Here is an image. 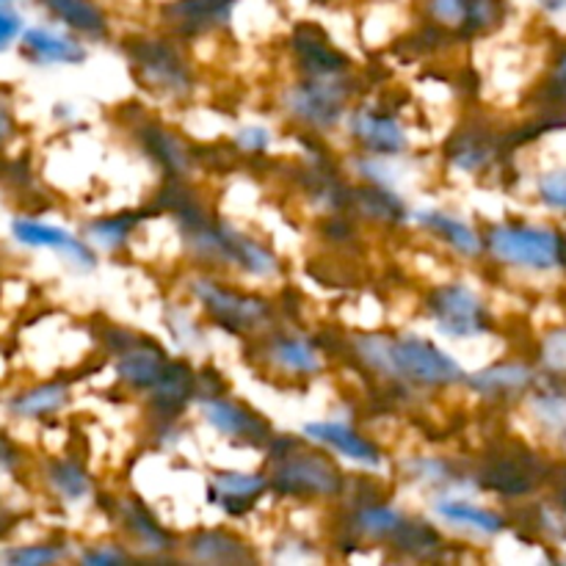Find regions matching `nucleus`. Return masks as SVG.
Masks as SVG:
<instances>
[{
	"label": "nucleus",
	"mask_w": 566,
	"mask_h": 566,
	"mask_svg": "<svg viewBox=\"0 0 566 566\" xmlns=\"http://www.w3.org/2000/svg\"><path fill=\"white\" fill-rule=\"evenodd\" d=\"M274 473L271 486L285 497H332L340 492L343 475L324 453L302 451L296 440L271 442Z\"/></svg>",
	"instance_id": "nucleus-1"
},
{
	"label": "nucleus",
	"mask_w": 566,
	"mask_h": 566,
	"mask_svg": "<svg viewBox=\"0 0 566 566\" xmlns=\"http://www.w3.org/2000/svg\"><path fill=\"white\" fill-rule=\"evenodd\" d=\"M486 249L497 260L534 271H551L562 265L564 241L547 227L495 224L486 232Z\"/></svg>",
	"instance_id": "nucleus-2"
},
{
	"label": "nucleus",
	"mask_w": 566,
	"mask_h": 566,
	"mask_svg": "<svg viewBox=\"0 0 566 566\" xmlns=\"http://www.w3.org/2000/svg\"><path fill=\"white\" fill-rule=\"evenodd\" d=\"M392 357H396L398 379L412 381V385L451 387L459 381H468L459 363H453L446 352H440L426 337H401V340L392 343Z\"/></svg>",
	"instance_id": "nucleus-3"
},
{
	"label": "nucleus",
	"mask_w": 566,
	"mask_h": 566,
	"mask_svg": "<svg viewBox=\"0 0 566 566\" xmlns=\"http://www.w3.org/2000/svg\"><path fill=\"white\" fill-rule=\"evenodd\" d=\"M348 92L352 88L340 75H310L307 81L287 92L285 105L304 125L326 130V127H335L346 114Z\"/></svg>",
	"instance_id": "nucleus-4"
},
{
	"label": "nucleus",
	"mask_w": 566,
	"mask_h": 566,
	"mask_svg": "<svg viewBox=\"0 0 566 566\" xmlns=\"http://www.w3.org/2000/svg\"><path fill=\"white\" fill-rule=\"evenodd\" d=\"M429 313L448 337H475L490 329V315L470 287L442 285L431 293Z\"/></svg>",
	"instance_id": "nucleus-5"
},
{
	"label": "nucleus",
	"mask_w": 566,
	"mask_h": 566,
	"mask_svg": "<svg viewBox=\"0 0 566 566\" xmlns=\"http://www.w3.org/2000/svg\"><path fill=\"white\" fill-rule=\"evenodd\" d=\"M130 61L136 64L138 77L155 92L175 94L182 97L191 88V72H188L186 61L177 53L175 44L164 42V39H142L130 48Z\"/></svg>",
	"instance_id": "nucleus-6"
},
{
	"label": "nucleus",
	"mask_w": 566,
	"mask_h": 566,
	"mask_svg": "<svg viewBox=\"0 0 566 566\" xmlns=\"http://www.w3.org/2000/svg\"><path fill=\"white\" fill-rule=\"evenodd\" d=\"M191 291L193 296L205 304V310H208L219 324H224L227 329H258V326L265 324V318H269L265 302H260V298L254 296H243V293L232 291V287L216 285L213 280H197L191 285Z\"/></svg>",
	"instance_id": "nucleus-7"
},
{
	"label": "nucleus",
	"mask_w": 566,
	"mask_h": 566,
	"mask_svg": "<svg viewBox=\"0 0 566 566\" xmlns=\"http://www.w3.org/2000/svg\"><path fill=\"white\" fill-rule=\"evenodd\" d=\"M202 415L219 434L230 440H241L247 446H265L271 440V429L263 418L227 398H202Z\"/></svg>",
	"instance_id": "nucleus-8"
},
{
	"label": "nucleus",
	"mask_w": 566,
	"mask_h": 566,
	"mask_svg": "<svg viewBox=\"0 0 566 566\" xmlns=\"http://www.w3.org/2000/svg\"><path fill=\"white\" fill-rule=\"evenodd\" d=\"M352 136L379 158L401 155L409 147L407 130H403L401 122L390 114H381V111H357L352 116Z\"/></svg>",
	"instance_id": "nucleus-9"
},
{
	"label": "nucleus",
	"mask_w": 566,
	"mask_h": 566,
	"mask_svg": "<svg viewBox=\"0 0 566 566\" xmlns=\"http://www.w3.org/2000/svg\"><path fill=\"white\" fill-rule=\"evenodd\" d=\"M11 232L20 243L36 249H55V252H64L81 269H94V252L83 241L72 238L70 232L59 230L53 224H42V221L31 219H14L11 221Z\"/></svg>",
	"instance_id": "nucleus-10"
},
{
	"label": "nucleus",
	"mask_w": 566,
	"mask_h": 566,
	"mask_svg": "<svg viewBox=\"0 0 566 566\" xmlns=\"http://www.w3.org/2000/svg\"><path fill=\"white\" fill-rule=\"evenodd\" d=\"M169 359L153 343H130L116 359V374L136 390H153L169 370Z\"/></svg>",
	"instance_id": "nucleus-11"
},
{
	"label": "nucleus",
	"mask_w": 566,
	"mask_h": 566,
	"mask_svg": "<svg viewBox=\"0 0 566 566\" xmlns=\"http://www.w3.org/2000/svg\"><path fill=\"white\" fill-rule=\"evenodd\" d=\"M470 390L486 398H517L534 385V370L525 363H497L468 376Z\"/></svg>",
	"instance_id": "nucleus-12"
},
{
	"label": "nucleus",
	"mask_w": 566,
	"mask_h": 566,
	"mask_svg": "<svg viewBox=\"0 0 566 566\" xmlns=\"http://www.w3.org/2000/svg\"><path fill=\"white\" fill-rule=\"evenodd\" d=\"M304 434L315 442H324V446L335 448L340 457L352 459V462L368 464V468H379L381 464V451L374 442L365 440L363 434L352 429L346 423H307L304 426Z\"/></svg>",
	"instance_id": "nucleus-13"
},
{
	"label": "nucleus",
	"mask_w": 566,
	"mask_h": 566,
	"mask_svg": "<svg viewBox=\"0 0 566 566\" xmlns=\"http://www.w3.org/2000/svg\"><path fill=\"white\" fill-rule=\"evenodd\" d=\"M536 473L528 468V464L520 459V453H503V457H495L481 473V484L492 492H501V495L520 497L528 495L536 486Z\"/></svg>",
	"instance_id": "nucleus-14"
},
{
	"label": "nucleus",
	"mask_w": 566,
	"mask_h": 566,
	"mask_svg": "<svg viewBox=\"0 0 566 566\" xmlns=\"http://www.w3.org/2000/svg\"><path fill=\"white\" fill-rule=\"evenodd\" d=\"M232 6L235 0H175L166 6V20L175 22L177 31L199 33L230 20Z\"/></svg>",
	"instance_id": "nucleus-15"
},
{
	"label": "nucleus",
	"mask_w": 566,
	"mask_h": 566,
	"mask_svg": "<svg viewBox=\"0 0 566 566\" xmlns=\"http://www.w3.org/2000/svg\"><path fill=\"white\" fill-rule=\"evenodd\" d=\"M22 48L42 64H83L86 61V48L81 42L48 31V28H28L22 33Z\"/></svg>",
	"instance_id": "nucleus-16"
},
{
	"label": "nucleus",
	"mask_w": 566,
	"mask_h": 566,
	"mask_svg": "<svg viewBox=\"0 0 566 566\" xmlns=\"http://www.w3.org/2000/svg\"><path fill=\"white\" fill-rule=\"evenodd\" d=\"M293 48H296V55L307 75H340L348 66V61L310 25L298 28Z\"/></svg>",
	"instance_id": "nucleus-17"
},
{
	"label": "nucleus",
	"mask_w": 566,
	"mask_h": 566,
	"mask_svg": "<svg viewBox=\"0 0 566 566\" xmlns=\"http://www.w3.org/2000/svg\"><path fill=\"white\" fill-rule=\"evenodd\" d=\"M415 221H418L420 227H426V230L437 232L442 241L451 243V247L457 249L459 254H464V258H479V254L484 252V243H481V238L475 235L473 227L464 224V221L457 219V216L446 213V210L423 208L415 213Z\"/></svg>",
	"instance_id": "nucleus-18"
},
{
	"label": "nucleus",
	"mask_w": 566,
	"mask_h": 566,
	"mask_svg": "<svg viewBox=\"0 0 566 566\" xmlns=\"http://www.w3.org/2000/svg\"><path fill=\"white\" fill-rule=\"evenodd\" d=\"M42 6L83 36L103 39L108 31V20L94 0H42Z\"/></svg>",
	"instance_id": "nucleus-19"
},
{
	"label": "nucleus",
	"mask_w": 566,
	"mask_h": 566,
	"mask_svg": "<svg viewBox=\"0 0 566 566\" xmlns=\"http://www.w3.org/2000/svg\"><path fill=\"white\" fill-rule=\"evenodd\" d=\"M70 401V390L66 385H42L33 387V390L20 392L17 398L9 401V412L14 418L36 420V418H50V415L61 412Z\"/></svg>",
	"instance_id": "nucleus-20"
},
{
	"label": "nucleus",
	"mask_w": 566,
	"mask_h": 566,
	"mask_svg": "<svg viewBox=\"0 0 566 566\" xmlns=\"http://www.w3.org/2000/svg\"><path fill=\"white\" fill-rule=\"evenodd\" d=\"M497 142L484 130H464L451 142V160L462 171H481L495 160Z\"/></svg>",
	"instance_id": "nucleus-21"
},
{
	"label": "nucleus",
	"mask_w": 566,
	"mask_h": 566,
	"mask_svg": "<svg viewBox=\"0 0 566 566\" xmlns=\"http://www.w3.org/2000/svg\"><path fill=\"white\" fill-rule=\"evenodd\" d=\"M437 514L442 520L453 525H468V528L481 531V534H501L506 528V520L497 512H490L484 506H475V503L462 501V497H446L442 503H437Z\"/></svg>",
	"instance_id": "nucleus-22"
},
{
	"label": "nucleus",
	"mask_w": 566,
	"mask_h": 566,
	"mask_svg": "<svg viewBox=\"0 0 566 566\" xmlns=\"http://www.w3.org/2000/svg\"><path fill=\"white\" fill-rule=\"evenodd\" d=\"M193 558L210 564H227V562H252V553L243 547L241 539L230 534H219V531H202L188 545Z\"/></svg>",
	"instance_id": "nucleus-23"
},
{
	"label": "nucleus",
	"mask_w": 566,
	"mask_h": 566,
	"mask_svg": "<svg viewBox=\"0 0 566 566\" xmlns=\"http://www.w3.org/2000/svg\"><path fill=\"white\" fill-rule=\"evenodd\" d=\"M153 403L158 412L175 415L186 407V401L193 392V374L186 365H169L164 379L153 387Z\"/></svg>",
	"instance_id": "nucleus-24"
},
{
	"label": "nucleus",
	"mask_w": 566,
	"mask_h": 566,
	"mask_svg": "<svg viewBox=\"0 0 566 566\" xmlns=\"http://www.w3.org/2000/svg\"><path fill=\"white\" fill-rule=\"evenodd\" d=\"M354 205L359 208V213H365L368 219L376 221H387V224H398V221H407V208H403L401 199L390 191L387 186H374L359 188L354 193Z\"/></svg>",
	"instance_id": "nucleus-25"
},
{
	"label": "nucleus",
	"mask_w": 566,
	"mask_h": 566,
	"mask_svg": "<svg viewBox=\"0 0 566 566\" xmlns=\"http://www.w3.org/2000/svg\"><path fill=\"white\" fill-rule=\"evenodd\" d=\"M271 359L291 374H318L321 359L310 340L302 337H276L271 343Z\"/></svg>",
	"instance_id": "nucleus-26"
},
{
	"label": "nucleus",
	"mask_w": 566,
	"mask_h": 566,
	"mask_svg": "<svg viewBox=\"0 0 566 566\" xmlns=\"http://www.w3.org/2000/svg\"><path fill=\"white\" fill-rule=\"evenodd\" d=\"M122 523H125L127 534L138 542V547L144 551H166L171 547L169 534L149 517V512L144 506H138L136 501H127L122 509Z\"/></svg>",
	"instance_id": "nucleus-27"
},
{
	"label": "nucleus",
	"mask_w": 566,
	"mask_h": 566,
	"mask_svg": "<svg viewBox=\"0 0 566 566\" xmlns=\"http://www.w3.org/2000/svg\"><path fill=\"white\" fill-rule=\"evenodd\" d=\"M48 484L53 486V492L64 501H83L86 495H92V479L86 475V470L75 462H53L48 468Z\"/></svg>",
	"instance_id": "nucleus-28"
},
{
	"label": "nucleus",
	"mask_w": 566,
	"mask_h": 566,
	"mask_svg": "<svg viewBox=\"0 0 566 566\" xmlns=\"http://www.w3.org/2000/svg\"><path fill=\"white\" fill-rule=\"evenodd\" d=\"M531 412L547 434L566 446V396L564 392H536L531 398Z\"/></svg>",
	"instance_id": "nucleus-29"
},
{
	"label": "nucleus",
	"mask_w": 566,
	"mask_h": 566,
	"mask_svg": "<svg viewBox=\"0 0 566 566\" xmlns=\"http://www.w3.org/2000/svg\"><path fill=\"white\" fill-rule=\"evenodd\" d=\"M147 147L153 149V155L158 158V164L166 166V169H169L175 177L188 175V169H191V158H188L186 147H182V144L177 142L171 133L153 127V130L147 133Z\"/></svg>",
	"instance_id": "nucleus-30"
},
{
	"label": "nucleus",
	"mask_w": 566,
	"mask_h": 566,
	"mask_svg": "<svg viewBox=\"0 0 566 566\" xmlns=\"http://www.w3.org/2000/svg\"><path fill=\"white\" fill-rule=\"evenodd\" d=\"M407 520L401 517V512L390 506H368L363 512H357L354 517V528L363 536H370V539H387V536H396L401 531V525Z\"/></svg>",
	"instance_id": "nucleus-31"
},
{
	"label": "nucleus",
	"mask_w": 566,
	"mask_h": 566,
	"mask_svg": "<svg viewBox=\"0 0 566 566\" xmlns=\"http://www.w3.org/2000/svg\"><path fill=\"white\" fill-rule=\"evenodd\" d=\"M213 484L216 490L221 492V503L227 501L252 503V497H258L271 481L265 479V475H252V473H216Z\"/></svg>",
	"instance_id": "nucleus-32"
},
{
	"label": "nucleus",
	"mask_w": 566,
	"mask_h": 566,
	"mask_svg": "<svg viewBox=\"0 0 566 566\" xmlns=\"http://www.w3.org/2000/svg\"><path fill=\"white\" fill-rule=\"evenodd\" d=\"M396 542L401 551L412 553L418 558H429L431 553H437L442 547L440 534L429 523H403L401 531L396 534Z\"/></svg>",
	"instance_id": "nucleus-33"
},
{
	"label": "nucleus",
	"mask_w": 566,
	"mask_h": 566,
	"mask_svg": "<svg viewBox=\"0 0 566 566\" xmlns=\"http://www.w3.org/2000/svg\"><path fill=\"white\" fill-rule=\"evenodd\" d=\"M138 224V216H114V219H99L86 227V235L97 241L103 249H119L133 235Z\"/></svg>",
	"instance_id": "nucleus-34"
},
{
	"label": "nucleus",
	"mask_w": 566,
	"mask_h": 566,
	"mask_svg": "<svg viewBox=\"0 0 566 566\" xmlns=\"http://www.w3.org/2000/svg\"><path fill=\"white\" fill-rule=\"evenodd\" d=\"M503 17V3L501 0H470L468 17L462 22V31L468 33H481L490 31L501 22Z\"/></svg>",
	"instance_id": "nucleus-35"
},
{
	"label": "nucleus",
	"mask_w": 566,
	"mask_h": 566,
	"mask_svg": "<svg viewBox=\"0 0 566 566\" xmlns=\"http://www.w3.org/2000/svg\"><path fill=\"white\" fill-rule=\"evenodd\" d=\"M64 558V551L55 545H28V547H11L3 553V562L9 566H44Z\"/></svg>",
	"instance_id": "nucleus-36"
},
{
	"label": "nucleus",
	"mask_w": 566,
	"mask_h": 566,
	"mask_svg": "<svg viewBox=\"0 0 566 566\" xmlns=\"http://www.w3.org/2000/svg\"><path fill=\"white\" fill-rule=\"evenodd\" d=\"M539 197L547 208L553 210H564L566 213V169L558 171H547L545 177L539 180Z\"/></svg>",
	"instance_id": "nucleus-37"
},
{
	"label": "nucleus",
	"mask_w": 566,
	"mask_h": 566,
	"mask_svg": "<svg viewBox=\"0 0 566 566\" xmlns=\"http://www.w3.org/2000/svg\"><path fill=\"white\" fill-rule=\"evenodd\" d=\"M468 6L470 0H429V14L440 25L462 28L464 17H468Z\"/></svg>",
	"instance_id": "nucleus-38"
},
{
	"label": "nucleus",
	"mask_w": 566,
	"mask_h": 566,
	"mask_svg": "<svg viewBox=\"0 0 566 566\" xmlns=\"http://www.w3.org/2000/svg\"><path fill=\"white\" fill-rule=\"evenodd\" d=\"M542 363L553 374H566V329H556L547 335L542 346Z\"/></svg>",
	"instance_id": "nucleus-39"
},
{
	"label": "nucleus",
	"mask_w": 566,
	"mask_h": 566,
	"mask_svg": "<svg viewBox=\"0 0 566 566\" xmlns=\"http://www.w3.org/2000/svg\"><path fill=\"white\" fill-rule=\"evenodd\" d=\"M412 470L418 479L434 481V484H442V481L451 479V468L440 459H420V462H412Z\"/></svg>",
	"instance_id": "nucleus-40"
},
{
	"label": "nucleus",
	"mask_w": 566,
	"mask_h": 566,
	"mask_svg": "<svg viewBox=\"0 0 566 566\" xmlns=\"http://www.w3.org/2000/svg\"><path fill=\"white\" fill-rule=\"evenodd\" d=\"M0 25H3V31H0L3 48H9L17 36H22V17L9 3H3V11H0Z\"/></svg>",
	"instance_id": "nucleus-41"
},
{
	"label": "nucleus",
	"mask_w": 566,
	"mask_h": 566,
	"mask_svg": "<svg viewBox=\"0 0 566 566\" xmlns=\"http://www.w3.org/2000/svg\"><path fill=\"white\" fill-rule=\"evenodd\" d=\"M238 144H241V149H247V153H260V149L269 147V130L265 127H243L241 133H238Z\"/></svg>",
	"instance_id": "nucleus-42"
},
{
	"label": "nucleus",
	"mask_w": 566,
	"mask_h": 566,
	"mask_svg": "<svg viewBox=\"0 0 566 566\" xmlns=\"http://www.w3.org/2000/svg\"><path fill=\"white\" fill-rule=\"evenodd\" d=\"M127 562V553L119 547H94V551L83 553V564H114Z\"/></svg>",
	"instance_id": "nucleus-43"
},
{
	"label": "nucleus",
	"mask_w": 566,
	"mask_h": 566,
	"mask_svg": "<svg viewBox=\"0 0 566 566\" xmlns=\"http://www.w3.org/2000/svg\"><path fill=\"white\" fill-rule=\"evenodd\" d=\"M536 3L545 11H551V14H558V11L566 9V0H536Z\"/></svg>",
	"instance_id": "nucleus-44"
},
{
	"label": "nucleus",
	"mask_w": 566,
	"mask_h": 566,
	"mask_svg": "<svg viewBox=\"0 0 566 566\" xmlns=\"http://www.w3.org/2000/svg\"><path fill=\"white\" fill-rule=\"evenodd\" d=\"M556 83L562 88H566V53L558 59V66H556Z\"/></svg>",
	"instance_id": "nucleus-45"
}]
</instances>
